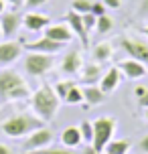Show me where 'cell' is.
<instances>
[{
	"label": "cell",
	"instance_id": "3957f363",
	"mask_svg": "<svg viewBox=\"0 0 148 154\" xmlns=\"http://www.w3.org/2000/svg\"><path fill=\"white\" fill-rule=\"evenodd\" d=\"M43 126H45V122L39 120L35 114H14L10 118H6L0 128L8 138H24L31 132L43 128Z\"/></svg>",
	"mask_w": 148,
	"mask_h": 154
},
{
	"label": "cell",
	"instance_id": "d4e9b609",
	"mask_svg": "<svg viewBox=\"0 0 148 154\" xmlns=\"http://www.w3.org/2000/svg\"><path fill=\"white\" fill-rule=\"evenodd\" d=\"M73 85H75V83H73V81H69V79H61V81H57V83L53 85V89H55V93H57V97L65 101V97H67V91H69Z\"/></svg>",
	"mask_w": 148,
	"mask_h": 154
},
{
	"label": "cell",
	"instance_id": "60d3db41",
	"mask_svg": "<svg viewBox=\"0 0 148 154\" xmlns=\"http://www.w3.org/2000/svg\"><path fill=\"white\" fill-rule=\"evenodd\" d=\"M142 32H144V35L148 37V26H146V29H142Z\"/></svg>",
	"mask_w": 148,
	"mask_h": 154
},
{
	"label": "cell",
	"instance_id": "5b68a950",
	"mask_svg": "<svg viewBox=\"0 0 148 154\" xmlns=\"http://www.w3.org/2000/svg\"><path fill=\"white\" fill-rule=\"evenodd\" d=\"M55 59L53 55H45V53H29L23 55V69L24 73H29L31 77H43L53 69Z\"/></svg>",
	"mask_w": 148,
	"mask_h": 154
},
{
	"label": "cell",
	"instance_id": "8992f818",
	"mask_svg": "<svg viewBox=\"0 0 148 154\" xmlns=\"http://www.w3.org/2000/svg\"><path fill=\"white\" fill-rule=\"evenodd\" d=\"M55 134L51 128H39V130L31 132L29 136H24L23 138V152H32V150H41V148H47L51 146V142H53Z\"/></svg>",
	"mask_w": 148,
	"mask_h": 154
},
{
	"label": "cell",
	"instance_id": "d590c367",
	"mask_svg": "<svg viewBox=\"0 0 148 154\" xmlns=\"http://www.w3.org/2000/svg\"><path fill=\"white\" fill-rule=\"evenodd\" d=\"M144 93H146V87H144V85H138V87L134 89V95H136V100H140Z\"/></svg>",
	"mask_w": 148,
	"mask_h": 154
},
{
	"label": "cell",
	"instance_id": "9a60e30c",
	"mask_svg": "<svg viewBox=\"0 0 148 154\" xmlns=\"http://www.w3.org/2000/svg\"><path fill=\"white\" fill-rule=\"evenodd\" d=\"M63 20L69 24L73 35H77L83 41V45H87V31H85V26H83V16L79 14V12H75V10H69L67 14L63 16Z\"/></svg>",
	"mask_w": 148,
	"mask_h": 154
},
{
	"label": "cell",
	"instance_id": "cb8c5ba5",
	"mask_svg": "<svg viewBox=\"0 0 148 154\" xmlns=\"http://www.w3.org/2000/svg\"><path fill=\"white\" fill-rule=\"evenodd\" d=\"M65 101L69 103V106H77V103H83V89L77 87V85H73L69 91H67V97Z\"/></svg>",
	"mask_w": 148,
	"mask_h": 154
},
{
	"label": "cell",
	"instance_id": "277c9868",
	"mask_svg": "<svg viewBox=\"0 0 148 154\" xmlns=\"http://www.w3.org/2000/svg\"><path fill=\"white\" fill-rule=\"evenodd\" d=\"M118 130V120L112 116H101L94 120V148L97 152H103L109 140H114V134Z\"/></svg>",
	"mask_w": 148,
	"mask_h": 154
},
{
	"label": "cell",
	"instance_id": "b9f144b4",
	"mask_svg": "<svg viewBox=\"0 0 148 154\" xmlns=\"http://www.w3.org/2000/svg\"><path fill=\"white\" fill-rule=\"evenodd\" d=\"M0 38H2V29H0Z\"/></svg>",
	"mask_w": 148,
	"mask_h": 154
},
{
	"label": "cell",
	"instance_id": "4316f807",
	"mask_svg": "<svg viewBox=\"0 0 148 154\" xmlns=\"http://www.w3.org/2000/svg\"><path fill=\"white\" fill-rule=\"evenodd\" d=\"M71 10H75L79 14L91 12V2H89V0H73V2H71Z\"/></svg>",
	"mask_w": 148,
	"mask_h": 154
},
{
	"label": "cell",
	"instance_id": "52a82bcc",
	"mask_svg": "<svg viewBox=\"0 0 148 154\" xmlns=\"http://www.w3.org/2000/svg\"><path fill=\"white\" fill-rule=\"evenodd\" d=\"M120 47L128 57L148 65V43L138 37H120Z\"/></svg>",
	"mask_w": 148,
	"mask_h": 154
},
{
	"label": "cell",
	"instance_id": "7bdbcfd3",
	"mask_svg": "<svg viewBox=\"0 0 148 154\" xmlns=\"http://www.w3.org/2000/svg\"><path fill=\"white\" fill-rule=\"evenodd\" d=\"M103 154H106V152H103Z\"/></svg>",
	"mask_w": 148,
	"mask_h": 154
},
{
	"label": "cell",
	"instance_id": "e575fe53",
	"mask_svg": "<svg viewBox=\"0 0 148 154\" xmlns=\"http://www.w3.org/2000/svg\"><path fill=\"white\" fill-rule=\"evenodd\" d=\"M136 101H138V106H140V108H148V87H146V93L142 95L140 100H136Z\"/></svg>",
	"mask_w": 148,
	"mask_h": 154
},
{
	"label": "cell",
	"instance_id": "4fadbf2b",
	"mask_svg": "<svg viewBox=\"0 0 148 154\" xmlns=\"http://www.w3.org/2000/svg\"><path fill=\"white\" fill-rule=\"evenodd\" d=\"M49 24H51V18L45 14H39V12L23 14V29H26L29 32H41V31H45Z\"/></svg>",
	"mask_w": 148,
	"mask_h": 154
},
{
	"label": "cell",
	"instance_id": "f35d334b",
	"mask_svg": "<svg viewBox=\"0 0 148 154\" xmlns=\"http://www.w3.org/2000/svg\"><path fill=\"white\" fill-rule=\"evenodd\" d=\"M4 8H6V2H4V0H0V14L4 12Z\"/></svg>",
	"mask_w": 148,
	"mask_h": 154
},
{
	"label": "cell",
	"instance_id": "f546056e",
	"mask_svg": "<svg viewBox=\"0 0 148 154\" xmlns=\"http://www.w3.org/2000/svg\"><path fill=\"white\" fill-rule=\"evenodd\" d=\"M136 148H138V152L142 154H148V134H144L140 140H138V144H136Z\"/></svg>",
	"mask_w": 148,
	"mask_h": 154
},
{
	"label": "cell",
	"instance_id": "603a6c76",
	"mask_svg": "<svg viewBox=\"0 0 148 154\" xmlns=\"http://www.w3.org/2000/svg\"><path fill=\"white\" fill-rule=\"evenodd\" d=\"M79 132H81V138H83L85 144H91L94 142V122L83 120V122L79 124Z\"/></svg>",
	"mask_w": 148,
	"mask_h": 154
},
{
	"label": "cell",
	"instance_id": "4dcf8cb0",
	"mask_svg": "<svg viewBox=\"0 0 148 154\" xmlns=\"http://www.w3.org/2000/svg\"><path fill=\"white\" fill-rule=\"evenodd\" d=\"M49 0H24L23 4H24V8H39V6H43V4H47Z\"/></svg>",
	"mask_w": 148,
	"mask_h": 154
},
{
	"label": "cell",
	"instance_id": "d6a6232c",
	"mask_svg": "<svg viewBox=\"0 0 148 154\" xmlns=\"http://www.w3.org/2000/svg\"><path fill=\"white\" fill-rule=\"evenodd\" d=\"M101 2L106 4V8H114V10L122 8V0H101Z\"/></svg>",
	"mask_w": 148,
	"mask_h": 154
},
{
	"label": "cell",
	"instance_id": "2e32d148",
	"mask_svg": "<svg viewBox=\"0 0 148 154\" xmlns=\"http://www.w3.org/2000/svg\"><path fill=\"white\" fill-rule=\"evenodd\" d=\"M120 81H122V71L118 69V67H109V69L101 75L97 85H100V89L103 93H112L118 85H120Z\"/></svg>",
	"mask_w": 148,
	"mask_h": 154
},
{
	"label": "cell",
	"instance_id": "6da1fadb",
	"mask_svg": "<svg viewBox=\"0 0 148 154\" xmlns=\"http://www.w3.org/2000/svg\"><path fill=\"white\" fill-rule=\"evenodd\" d=\"M29 97H31V87L18 71L8 67L0 71V101H20Z\"/></svg>",
	"mask_w": 148,
	"mask_h": 154
},
{
	"label": "cell",
	"instance_id": "7402d4cb",
	"mask_svg": "<svg viewBox=\"0 0 148 154\" xmlns=\"http://www.w3.org/2000/svg\"><path fill=\"white\" fill-rule=\"evenodd\" d=\"M24 154H79V152H75L73 148H67V146H47V148H41V150L24 152Z\"/></svg>",
	"mask_w": 148,
	"mask_h": 154
},
{
	"label": "cell",
	"instance_id": "7c38bea8",
	"mask_svg": "<svg viewBox=\"0 0 148 154\" xmlns=\"http://www.w3.org/2000/svg\"><path fill=\"white\" fill-rule=\"evenodd\" d=\"M116 67L122 71V75H126L128 79H142V77L146 75V65L142 61H138V59H132V57L122 59Z\"/></svg>",
	"mask_w": 148,
	"mask_h": 154
},
{
	"label": "cell",
	"instance_id": "ffe728a7",
	"mask_svg": "<svg viewBox=\"0 0 148 154\" xmlns=\"http://www.w3.org/2000/svg\"><path fill=\"white\" fill-rule=\"evenodd\" d=\"M91 57L95 63H106L112 59V45L109 43H97L91 49Z\"/></svg>",
	"mask_w": 148,
	"mask_h": 154
},
{
	"label": "cell",
	"instance_id": "f1b7e54d",
	"mask_svg": "<svg viewBox=\"0 0 148 154\" xmlns=\"http://www.w3.org/2000/svg\"><path fill=\"white\" fill-rule=\"evenodd\" d=\"M91 14L103 16L106 14V4H103V2H91Z\"/></svg>",
	"mask_w": 148,
	"mask_h": 154
},
{
	"label": "cell",
	"instance_id": "5bb4252c",
	"mask_svg": "<svg viewBox=\"0 0 148 154\" xmlns=\"http://www.w3.org/2000/svg\"><path fill=\"white\" fill-rule=\"evenodd\" d=\"M43 32L51 41H57V43H63V45L73 41V31L69 29V24H49Z\"/></svg>",
	"mask_w": 148,
	"mask_h": 154
},
{
	"label": "cell",
	"instance_id": "30bf717a",
	"mask_svg": "<svg viewBox=\"0 0 148 154\" xmlns=\"http://www.w3.org/2000/svg\"><path fill=\"white\" fill-rule=\"evenodd\" d=\"M23 45L26 51H31V53H45V55H55L63 51V43H57V41H51L49 37H43L37 38V41H23Z\"/></svg>",
	"mask_w": 148,
	"mask_h": 154
},
{
	"label": "cell",
	"instance_id": "83f0119b",
	"mask_svg": "<svg viewBox=\"0 0 148 154\" xmlns=\"http://www.w3.org/2000/svg\"><path fill=\"white\" fill-rule=\"evenodd\" d=\"M83 16V26H85V31H95V24H97V16L91 14V12H85V14H81Z\"/></svg>",
	"mask_w": 148,
	"mask_h": 154
},
{
	"label": "cell",
	"instance_id": "ac0fdd59",
	"mask_svg": "<svg viewBox=\"0 0 148 154\" xmlns=\"http://www.w3.org/2000/svg\"><path fill=\"white\" fill-rule=\"evenodd\" d=\"M81 89H83V101H85V103L81 106L83 109H91L94 106L101 103L103 97H106V93L100 89V85H83Z\"/></svg>",
	"mask_w": 148,
	"mask_h": 154
},
{
	"label": "cell",
	"instance_id": "1f68e13d",
	"mask_svg": "<svg viewBox=\"0 0 148 154\" xmlns=\"http://www.w3.org/2000/svg\"><path fill=\"white\" fill-rule=\"evenodd\" d=\"M138 16H148V0L138 2Z\"/></svg>",
	"mask_w": 148,
	"mask_h": 154
},
{
	"label": "cell",
	"instance_id": "e0dca14e",
	"mask_svg": "<svg viewBox=\"0 0 148 154\" xmlns=\"http://www.w3.org/2000/svg\"><path fill=\"white\" fill-rule=\"evenodd\" d=\"M101 79V63H87L79 71V81L83 85H97Z\"/></svg>",
	"mask_w": 148,
	"mask_h": 154
},
{
	"label": "cell",
	"instance_id": "8fae6325",
	"mask_svg": "<svg viewBox=\"0 0 148 154\" xmlns=\"http://www.w3.org/2000/svg\"><path fill=\"white\" fill-rule=\"evenodd\" d=\"M81 65H83V59H81V51H79V49H71V51H67V53L63 55L59 69H61L63 75H67V77H75V75H79V71H81Z\"/></svg>",
	"mask_w": 148,
	"mask_h": 154
},
{
	"label": "cell",
	"instance_id": "74e56055",
	"mask_svg": "<svg viewBox=\"0 0 148 154\" xmlns=\"http://www.w3.org/2000/svg\"><path fill=\"white\" fill-rule=\"evenodd\" d=\"M4 2H8V4H12V6H20L24 0H4Z\"/></svg>",
	"mask_w": 148,
	"mask_h": 154
},
{
	"label": "cell",
	"instance_id": "ba28073f",
	"mask_svg": "<svg viewBox=\"0 0 148 154\" xmlns=\"http://www.w3.org/2000/svg\"><path fill=\"white\" fill-rule=\"evenodd\" d=\"M23 51H24L23 38L0 43V69L10 67L14 61H18V57H23Z\"/></svg>",
	"mask_w": 148,
	"mask_h": 154
},
{
	"label": "cell",
	"instance_id": "7a4b0ae2",
	"mask_svg": "<svg viewBox=\"0 0 148 154\" xmlns=\"http://www.w3.org/2000/svg\"><path fill=\"white\" fill-rule=\"evenodd\" d=\"M59 103H61V100L57 97L55 89L49 83H43L35 93H31V109H32V114L37 116L39 120H43L45 124L51 122L55 116H57V112H59Z\"/></svg>",
	"mask_w": 148,
	"mask_h": 154
},
{
	"label": "cell",
	"instance_id": "d6986e66",
	"mask_svg": "<svg viewBox=\"0 0 148 154\" xmlns=\"http://www.w3.org/2000/svg\"><path fill=\"white\" fill-rule=\"evenodd\" d=\"M61 144H63V146H67V148H77V146L83 144L79 126H67V128L61 132Z\"/></svg>",
	"mask_w": 148,
	"mask_h": 154
},
{
	"label": "cell",
	"instance_id": "836d02e7",
	"mask_svg": "<svg viewBox=\"0 0 148 154\" xmlns=\"http://www.w3.org/2000/svg\"><path fill=\"white\" fill-rule=\"evenodd\" d=\"M79 154H101V152H97V150H95L94 144H85V146H83V150H81Z\"/></svg>",
	"mask_w": 148,
	"mask_h": 154
},
{
	"label": "cell",
	"instance_id": "484cf974",
	"mask_svg": "<svg viewBox=\"0 0 148 154\" xmlns=\"http://www.w3.org/2000/svg\"><path fill=\"white\" fill-rule=\"evenodd\" d=\"M112 29H114V20H112L108 14L97 16V24H95V31L100 32V35H106V32H109Z\"/></svg>",
	"mask_w": 148,
	"mask_h": 154
},
{
	"label": "cell",
	"instance_id": "44dd1931",
	"mask_svg": "<svg viewBox=\"0 0 148 154\" xmlns=\"http://www.w3.org/2000/svg\"><path fill=\"white\" fill-rule=\"evenodd\" d=\"M130 146H132L130 140H126V138H122V140H109V144L106 146L103 152H106V154H128Z\"/></svg>",
	"mask_w": 148,
	"mask_h": 154
},
{
	"label": "cell",
	"instance_id": "8d00e7d4",
	"mask_svg": "<svg viewBox=\"0 0 148 154\" xmlns=\"http://www.w3.org/2000/svg\"><path fill=\"white\" fill-rule=\"evenodd\" d=\"M0 154H14V152H12V148H10V146H6V144L0 142Z\"/></svg>",
	"mask_w": 148,
	"mask_h": 154
},
{
	"label": "cell",
	"instance_id": "ab89813d",
	"mask_svg": "<svg viewBox=\"0 0 148 154\" xmlns=\"http://www.w3.org/2000/svg\"><path fill=\"white\" fill-rule=\"evenodd\" d=\"M144 118H146V122H148V108H144Z\"/></svg>",
	"mask_w": 148,
	"mask_h": 154
},
{
	"label": "cell",
	"instance_id": "9c48e42d",
	"mask_svg": "<svg viewBox=\"0 0 148 154\" xmlns=\"http://www.w3.org/2000/svg\"><path fill=\"white\" fill-rule=\"evenodd\" d=\"M0 29H2V37L4 38H12L23 29V14L18 10H10V12L4 10L0 14Z\"/></svg>",
	"mask_w": 148,
	"mask_h": 154
}]
</instances>
